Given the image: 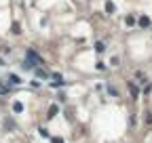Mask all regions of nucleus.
Returning <instances> with one entry per match:
<instances>
[{
  "mask_svg": "<svg viewBox=\"0 0 152 143\" xmlns=\"http://www.w3.org/2000/svg\"><path fill=\"white\" fill-rule=\"evenodd\" d=\"M28 59H32V63H34V65H38V63H42V59H40V57L36 55L34 51H28Z\"/></svg>",
  "mask_w": 152,
  "mask_h": 143,
  "instance_id": "f257e3e1",
  "label": "nucleus"
},
{
  "mask_svg": "<svg viewBox=\"0 0 152 143\" xmlns=\"http://www.w3.org/2000/svg\"><path fill=\"white\" fill-rule=\"evenodd\" d=\"M13 109H15V112H17V114H19V112H23V103L15 101V103H13Z\"/></svg>",
  "mask_w": 152,
  "mask_h": 143,
  "instance_id": "f03ea898",
  "label": "nucleus"
},
{
  "mask_svg": "<svg viewBox=\"0 0 152 143\" xmlns=\"http://www.w3.org/2000/svg\"><path fill=\"white\" fill-rule=\"evenodd\" d=\"M59 112V109H57V105H51V107H49V118H53V116H55Z\"/></svg>",
  "mask_w": 152,
  "mask_h": 143,
  "instance_id": "7ed1b4c3",
  "label": "nucleus"
},
{
  "mask_svg": "<svg viewBox=\"0 0 152 143\" xmlns=\"http://www.w3.org/2000/svg\"><path fill=\"white\" fill-rule=\"evenodd\" d=\"M129 91H131V95H133V97H137V95H139V91L135 88V84H129Z\"/></svg>",
  "mask_w": 152,
  "mask_h": 143,
  "instance_id": "20e7f679",
  "label": "nucleus"
},
{
  "mask_svg": "<svg viewBox=\"0 0 152 143\" xmlns=\"http://www.w3.org/2000/svg\"><path fill=\"white\" fill-rule=\"evenodd\" d=\"M9 80L13 82V84H19V82H21V78H19V76H9Z\"/></svg>",
  "mask_w": 152,
  "mask_h": 143,
  "instance_id": "39448f33",
  "label": "nucleus"
},
{
  "mask_svg": "<svg viewBox=\"0 0 152 143\" xmlns=\"http://www.w3.org/2000/svg\"><path fill=\"white\" fill-rule=\"evenodd\" d=\"M53 143H63V141L59 139V137H55V139H53Z\"/></svg>",
  "mask_w": 152,
  "mask_h": 143,
  "instance_id": "423d86ee",
  "label": "nucleus"
}]
</instances>
